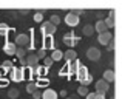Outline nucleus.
<instances>
[{
  "label": "nucleus",
  "instance_id": "f03ea898",
  "mask_svg": "<svg viewBox=\"0 0 122 99\" xmlns=\"http://www.w3.org/2000/svg\"><path fill=\"white\" fill-rule=\"evenodd\" d=\"M30 40H31V37L28 36L26 33H20L19 36H15L14 45H15V47H22V48H23L25 45H28V43H30Z\"/></svg>",
  "mask_w": 122,
  "mask_h": 99
},
{
  "label": "nucleus",
  "instance_id": "473e14b6",
  "mask_svg": "<svg viewBox=\"0 0 122 99\" xmlns=\"http://www.w3.org/2000/svg\"><path fill=\"white\" fill-rule=\"evenodd\" d=\"M3 87H8V81L5 78H0V88H3Z\"/></svg>",
  "mask_w": 122,
  "mask_h": 99
},
{
  "label": "nucleus",
  "instance_id": "4468645a",
  "mask_svg": "<svg viewBox=\"0 0 122 99\" xmlns=\"http://www.w3.org/2000/svg\"><path fill=\"white\" fill-rule=\"evenodd\" d=\"M63 57H65L66 62H71V60L77 59V53H76L74 50H66L65 53H63Z\"/></svg>",
  "mask_w": 122,
  "mask_h": 99
},
{
  "label": "nucleus",
  "instance_id": "a211bd4d",
  "mask_svg": "<svg viewBox=\"0 0 122 99\" xmlns=\"http://www.w3.org/2000/svg\"><path fill=\"white\" fill-rule=\"evenodd\" d=\"M104 81L108 82V84L114 81V71L113 70H105L104 71Z\"/></svg>",
  "mask_w": 122,
  "mask_h": 99
},
{
  "label": "nucleus",
  "instance_id": "4c0bfd02",
  "mask_svg": "<svg viewBox=\"0 0 122 99\" xmlns=\"http://www.w3.org/2000/svg\"><path fill=\"white\" fill-rule=\"evenodd\" d=\"M86 99H96V93H88L86 94Z\"/></svg>",
  "mask_w": 122,
  "mask_h": 99
},
{
  "label": "nucleus",
  "instance_id": "423d86ee",
  "mask_svg": "<svg viewBox=\"0 0 122 99\" xmlns=\"http://www.w3.org/2000/svg\"><path fill=\"white\" fill-rule=\"evenodd\" d=\"M97 40H99V43H101V45H108V43L113 40V33H111V31L101 33V34H99V37H97Z\"/></svg>",
  "mask_w": 122,
  "mask_h": 99
},
{
  "label": "nucleus",
  "instance_id": "c756f323",
  "mask_svg": "<svg viewBox=\"0 0 122 99\" xmlns=\"http://www.w3.org/2000/svg\"><path fill=\"white\" fill-rule=\"evenodd\" d=\"M90 91H88V88L86 87H79L77 88V94H81V96H86Z\"/></svg>",
  "mask_w": 122,
  "mask_h": 99
},
{
  "label": "nucleus",
  "instance_id": "393cba45",
  "mask_svg": "<svg viewBox=\"0 0 122 99\" xmlns=\"http://www.w3.org/2000/svg\"><path fill=\"white\" fill-rule=\"evenodd\" d=\"M91 82H93V76H91V74H88L86 78H83L82 81H81V85H82V87H88Z\"/></svg>",
  "mask_w": 122,
  "mask_h": 99
},
{
  "label": "nucleus",
  "instance_id": "aec40b11",
  "mask_svg": "<svg viewBox=\"0 0 122 99\" xmlns=\"http://www.w3.org/2000/svg\"><path fill=\"white\" fill-rule=\"evenodd\" d=\"M60 59H63V53L60 50H57V48L53 50V53H51V60H53V62L56 60L57 62V60H60Z\"/></svg>",
  "mask_w": 122,
  "mask_h": 99
},
{
  "label": "nucleus",
  "instance_id": "0eeeda50",
  "mask_svg": "<svg viewBox=\"0 0 122 99\" xmlns=\"http://www.w3.org/2000/svg\"><path fill=\"white\" fill-rule=\"evenodd\" d=\"M86 57L90 60H99L101 59V50H97L96 47H90L86 50Z\"/></svg>",
  "mask_w": 122,
  "mask_h": 99
},
{
  "label": "nucleus",
  "instance_id": "2f4dec72",
  "mask_svg": "<svg viewBox=\"0 0 122 99\" xmlns=\"http://www.w3.org/2000/svg\"><path fill=\"white\" fill-rule=\"evenodd\" d=\"M34 20H36V22H42V20H43V12H36V14H34Z\"/></svg>",
  "mask_w": 122,
  "mask_h": 99
},
{
  "label": "nucleus",
  "instance_id": "a19ab883",
  "mask_svg": "<svg viewBox=\"0 0 122 99\" xmlns=\"http://www.w3.org/2000/svg\"><path fill=\"white\" fill-rule=\"evenodd\" d=\"M97 17H99V20H102V17H104V12L99 11V12H97Z\"/></svg>",
  "mask_w": 122,
  "mask_h": 99
},
{
  "label": "nucleus",
  "instance_id": "bb28decb",
  "mask_svg": "<svg viewBox=\"0 0 122 99\" xmlns=\"http://www.w3.org/2000/svg\"><path fill=\"white\" fill-rule=\"evenodd\" d=\"M48 22H50V23H53L54 26H57V25L60 23V17H59L57 14H54V16H51V19H50Z\"/></svg>",
  "mask_w": 122,
  "mask_h": 99
},
{
  "label": "nucleus",
  "instance_id": "37998d69",
  "mask_svg": "<svg viewBox=\"0 0 122 99\" xmlns=\"http://www.w3.org/2000/svg\"><path fill=\"white\" fill-rule=\"evenodd\" d=\"M0 65H2V62H0Z\"/></svg>",
  "mask_w": 122,
  "mask_h": 99
},
{
  "label": "nucleus",
  "instance_id": "a878e982",
  "mask_svg": "<svg viewBox=\"0 0 122 99\" xmlns=\"http://www.w3.org/2000/svg\"><path fill=\"white\" fill-rule=\"evenodd\" d=\"M36 90H37V85H36V82H30V84L26 85V91H28L30 94H33Z\"/></svg>",
  "mask_w": 122,
  "mask_h": 99
},
{
  "label": "nucleus",
  "instance_id": "9b49d317",
  "mask_svg": "<svg viewBox=\"0 0 122 99\" xmlns=\"http://www.w3.org/2000/svg\"><path fill=\"white\" fill-rule=\"evenodd\" d=\"M79 67H81V63H79V60H71V62H68V65H66V71L71 73V74H76L79 70Z\"/></svg>",
  "mask_w": 122,
  "mask_h": 99
},
{
  "label": "nucleus",
  "instance_id": "c85d7f7f",
  "mask_svg": "<svg viewBox=\"0 0 122 99\" xmlns=\"http://www.w3.org/2000/svg\"><path fill=\"white\" fill-rule=\"evenodd\" d=\"M36 56H37V59H45V57H46V51L43 48H40V50H37Z\"/></svg>",
  "mask_w": 122,
  "mask_h": 99
},
{
  "label": "nucleus",
  "instance_id": "e433bc0d",
  "mask_svg": "<svg viewBox=\"0 0 122 99\" xmlns=\"http://www.w3.org/2000/svg\"><path fill=\"white\" fill-rule=\"evenodd\" d=\"M19 62H20L22 68H25V67H26V60H25V59H19Z\"/></svg>",
  "mask_w": 122,
  "mask_h": 99
},
{
  "label": "nucleus",
  "instance_id": "ddd939ff",
  "mask_svg": "<svg viewBox=\"0 0 122 99\" xmlns=\"http://www.w3.org/2000/svg\"><path fill=\"white\" fill-rule=\"evenodd\" d=\"M40 98L42 99H57V93L54 90H51V88H46V90H43Z\"/></svg>",
  "mask_w": 122,
  "mask_h": 99
},
{
  "label": "nucleus",
  "instance_id": "7ed1b4c3",
  "mask_svg": "<svg viewBox=\"0 0 122 99\" xmlns=\"http://www.w3.org/2000/svg\"><path fill=\"white\" fill-rule=\"evenodd\" d=\"M79 40H81V37H77L74 33H66L65 36H63V43L68 45V47H74Z\"/></svg>",
  "mask_w": 122,
  "mask_h": 99
},
{
  "label": "nucleus",
  "instance_id": "20e7f679",
  "mask_svg": "<svg viewBox=\"0 0 122 99\" xmlns=\"http://www.w3.org/2000/svg\"><path fill=\"white\" fill-rule=\"evenodd\" d=\"M94 85H96V93H97V94H105L108 90H110V84H108V82H105L104 79L97 81Z\"/></svg>",
  "mask_w": 122,
  "mask_h": 99
},
{
  "label": "nucleus",
  "instance_id": "cd10ccee",
  "mask_svg": "<svg viewBox=\"0 0 122 99\" xmlns=\"http://www.w3.org/2000/svg\"><path fill=\"white\" fill-rule=\"evenodd\" d=\"M12 60H5V62H2V68H5L6 71H11V68H12Z\"/></svg>",
  "mask_w": 122,
  "mask_h": 99
},
{
  "label": "nucleus",
  "instance_id": "9d476101",
  "mask_svg": "<svg viewBox=\"0 0 122 99\" xmlns=\"http://www.w3.org/2000/svg\"><path fill=\"white\" fill-rule=\"evenodd\" d=\"M65 23L70 25V26H76V25H79V17L74 14H71V12H68V14L65 16Z\"/></svg>",
  "mask_w": 122,
  "mask_h": 99
},
{
  "label": "nucleus",
  "instance_id": "f704fd0d",
  "mask_svg": "<svg viewBox=\"0 0 122 99\" xmlns=\"http://www.w3.org/2000/svg\"><path fill=\"white\" fill-rule=\"evenodd\" d=\"M36 85H37V88H39V87H42V85H48V81H46V79H42V81L36 82Z\"/></svg>",
  "mask_w": 122,
  "mask_h": 99
},
{
  "label": "nucleus",
  "instance_id": "f257e3e1",
  "mask_svg": "<svg viewBox=\"0 0 122 99\" xmlns=\"http://www.w3.org/2000/svg\"><path fill=\"white\" fill-rule=\"evenodd\" d=\"M57 26H54L53 23H50V22H43L40 26V31H42V36H53L54 33H56Z\"/></svg>",
  "mask_w": 122,
  "mask_h": 99
},
{
  "label": "nucleus",
  "instance_id": "7c9ffc66",
  "mask_svg": "<svg viewBox=\"0 0 122 99\" xmlns=\"http://www.w3.org/2000/svg\"><path fill=\"white\" fill-rule=\"evenodd\" d=\"M53 65V60H51V57H45L43 59V67L45 68H48V67Z\"/></svg>",
  "mask_w": 122,
  "mask_h": 99
},
{
  "label": "nucleus",
  "instance_id": "dca6fc26",
  "mask_svg": "<svg viewBox=\"0 0 122 99\" xmlns=\"http://www.w3.org/2000/svg\"><path fill=\"white\" fill-rule=\"evenodd\" d=\"M76 74H77L79 81H82V79H83V78H86V76H88L90 73H88V68H86V67L81 65V67H79V70H77V73H76Z\"/></svg>",
  "mask_w": 122,
  "mask_h": 99
},
{
  "label": "nucleus",
  "instance_id": "58836bf2",
  "mask_svg": "<svg viewBox=\"0 0 122 99\" xmlns=\"http://www.w3.org/2000/svg\"><path fill=\"white\" fill-rule=\"evenodd\" d=\"M107 47H108V51H113V48H114V43H113V40H111V42L108 43Z\"/></svg>",
  "mask_w": 122,
  "mask_h": 99
},
{
  "label": "nucleus",
  "instance_id": "5701e85b",
  "mask_svg": "<svg viewBox=\"0 0 122 99\" xmlns=\"http://www.w3.org/2000/svg\"><path fill=\"white\" fill-rule=\"evenodd\" d=\"M82 33L85 34V36H91V34L94 33V26H93V25H85L83 30H82Z\"/></svg>",
  "mask_w": 122,
  "mask_h": 99
},
{
  "label": "nucleus",
  "instance_id": "c9c22d12",
  "mask_svg": "<svg viewBox=\"0 0 122 99\" xmlns=\"http://www.w3.org/2000/svg\"><path fill=\"white\" fill-rule=\"evenodd\" d=\"M40 96H42V93H40L39 90H36V91L33 93V99H40Z\"/></svg>",
  "mask_w": 122,
  "mask_h": 99
},
{
  "label": "nucleus",
  "instance_id": "6ab92c4d",
  "mask_svg": "<svg viewBox=\"0 0 122 99\" xmlns=\"http://www.w3.org/2000/svg\"><path fill=\"white\" fill-rule=\"evenodd\" d=\"M46 71H48V68H45L43 65L34 67V74H36V76H40V78H43V76L46 74Z\"/></svg>",
  "mask_w": 122,
  "mask_h": 99
},
{
  "label": "nucleus",
  "instance_id": "6e6552de",
  "mask_svg": "<svg viewBox=\"0 0 122 99\" xmlns=\"http://www.w3.org/2000/svg\"><path fill=\"white\" fill-rule=\"evenodd\" d=\"M25 60H26V67H31V68H34V67H37V65H39V59H37V56H36L34 53L26 54Z\"/></svg>",
  "mask_w": 122,
  "mask_h": 99
},
{
  "label": "nucleus",
  "instance_id": "f3484780",
  "mask_svg": "<svg viewBox=\"0 0 122 99\" xmlns=\"http://www.w3.org/2000/svg\"><path fill=\"white\" fill-rule=\"evenodd\" d=\"M105 25H107V28H113L114 26V11H110V14H108L107 19H104Z\"/></svg>",
  "mask_w": 122,
  "mask_h": 99
},
{
  "label": "nucleus",
  "instance_id": "4be33fe9",
  "mask_svg": "<svg viewBox=\"0 0 122 99\" xmlns=\"http://www.w3.org/2000/svg\"><path fill=\"white\" fill-rule=\"evenodd\" d=\"M8 96L11 98V99H17L19 96H20V91H19V88H9Z\"/></svg>",
  "mask_w": 122,
  "mask_h": 99
},
{
  "label": "nucleus",
  "instance_id": "2eb2a0df",
  "mask_svg": "<svg viewBox=\"0 0 122 99\" xmlns=\"http://www.w3.org/2000/svg\"><path fill=\"white\" fill-rule=\"evenodd\" d=\"M94 31H97L99 34H101V33H105V31H108V28H107V25H105L104 19H102V20H97V23L94 25Z\"/></svg>",
  "mask_w": 122,
  "mask_h": 99
},
{
  "label": "nucleus",
  "instance_id": "412c9836",
  "mask_svg": "<svg viewBox=\"0 0 122 99\" xmlns=\"http://www.w3.org/2000/svg\"><path fill=\"white\" fill-rule=\"evenodd\" d=\"M11 33L12 30L6 23H0V36H6V34H11Z\"/></svg>",
  "mask_w": 122,
  "mask_h": 99
},
{
  "label": "nucleus",
  "instance_id": "39448f33",
  "mask_svg": "<svg viewBox=\"0 0 122 99\" xmlns=\"http://www.w3.org/2000/svg\"><path fill=\"white\" fill-rule=\"evenodd\" d=\"M11 79H12L14 82H20V81H23V79H25V76H23V70L19 68V67H12V68H11Z\"/></svg>",
  "mask_w": 122,
  "mask_h": 99
},
{
  "label": "nucleus",
  "instance_id": "b1692460",
  "mask_svg": "<svg viewBox=\"0 0 122 99\" xmlns=\"http://www.w3.org/2000/svg\"><path fill=\"white\" fill-rule=\"evenodd\" d=\"M15 56H17L19 59H25V57H26V51H25V48L17 47V50H15Z\"/></svg>",
  "mask_w": 122,
  "mask_h": 99
},
{
  "label": "nucleus",
  "instance_id": "1a4fd4ad",
  "mask_svg": "<svg viewBox=\"0 0 122 99\" xmlns=\"http://www.w3.org/2000/svg\"><path fill=\"white\" fill-rule=\"evenodd\" d=\"M42 48H43L45 51L46 50H56L53 36H43V47H42Z\"/></svg>",
  "mask_w": 122,
  "mask_h": 99
},
{
  "label": "nucleus",
  "instance_id": "72a5a7b5",
  "mask_svg": "<svg viewBox=\"0 0 122 99\" xmlns=\"http://www.w3.org/2000/svg\"><path fill=\"white\" fill-rule=\"evenodd\" d=\"M71 14H74V16H77V17H79V16H82V14H83V9H73Z\"/></svg>",
  "mask_w": 122,
  "mask_h": 99
},
{
  "label": "nucleus",
  "instance_id": "79ce46f5",
  "mask_svg": "<svg viewBox=\"0 0 122 99\" xmlns=\"http://www.w3.org/2000/svg\"><path fill=\"white\" fill-rule=\"evenodd\" d=\"M66 99H71V98H66Z\"/></svg>",
  "mask_w": 122,
  "mask_h": 99
},
{
  "label": "nucleus",
  "instance_id": "f8f14e48",
  "mask_svg": "<svg viewBox=\"0 0 122 99\" xmlns=\"http://www.w3.org/2000/svg\"><path fill=\"white\" fill-rule=\"evenodd\" d=\"M15 50H17V47L14 45V42H6L5 45H3V51H5V54H8V56L15 54Z\"/></svg>",
  "mask_w": 122,
  "mask_h": 99
},
{
  "label": "nucleus",
  "instance_id": "ea45409f",
  "mask_svg": "<svg viewBox=\"0 0 122 99\" xmlns=\"http://www.w3.org/2000/svg\"><path fill=\"white\" fill-rule=\"evenodd\" d=\"M96 99H105V94H97L96 93Z\"/></svg>",
  "mask_w": 122,
  "mask_h": 99
}]
</instances>
